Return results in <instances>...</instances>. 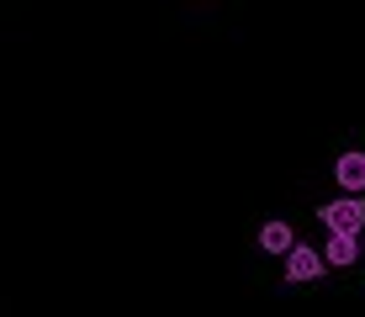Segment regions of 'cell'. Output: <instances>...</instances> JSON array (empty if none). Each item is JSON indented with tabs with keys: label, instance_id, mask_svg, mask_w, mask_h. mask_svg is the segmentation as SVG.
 Wrapping results in <instances>:
<instances>
[{
	"label": "cell",
	"instance_id": "6da1fadb",
	"mask_svg": "<svg viewBox=\"0 0 365 317\" xmlns=\"http://www.w3.org/2000/svg\"><path fill=\"white\" fill-rule=\"evenodd\" d=\"M318 217H323V227H329V233H349V238H360V233H365V201H360V196L329 201Z\"/></svg>",
	"mask_w": 365,
	"mask_h": 317
},
{
	"label": "cell",
	"instance_id": "7a4b0ae2",
	"mask_svg": "<svg viewBox=\"0 0 365 317\" xmlns=\"http://www.w3.org/2000/svg\"><path fill=\"white\" fill-rule=\"evenodd\" d=\"M329 270V264H323V254L318 249H307V244H292L286 249V281H318V275Z\"/></svg>",
	"mask_w": 365,
	"mask_h": 317
},
{
	"label": "cell",
	"instance_id": "3957f363",
	"mask_svg": "<svg viewBox=\"0 0 365 317\" xmlns=\"http://www.w3.org/2000/svg\"><path fill=\"white\" fill-rule=\"evenodd\" d=\"M360 259V238H349V233H329V249H323V264H355Z\"/></svg>",
	"mask_w": 365,
	"mask_h": 317
},
{
	"label": "cell",
	"instance_id": "277c9868",
	"mask_svg": "<svg viewBox=\"0 0 365 317\" xmlns=\"http://www.w3.org/2000/svg\"><path fill=\"white\" fill-rule=\"evenodd\" d=\"M334 180L349 190V196H360L365 190V154H344L339 159V170H334Z\"/></svg>",
	"mask_w": 365,
	"mask_h": 317
},
{
	"label": "cell",
	"instance_id": "5b68a950",
	"mask_svg": "<svg viewBox=\"0 0 365 317\" xmlns=\"http://www.w3.org/2000/svg\"><path fill=\"white\" fill-rule=\"evenodd\" d=\"M292 244H297V233L286 222H265V227H259V249H265V254H286Z\"/></svg>",
	"mask_w": 365,
	"mask_h": 317
},
{
	"label": "cell",
	"instance_id": "8992f818",
	"mask_svg": "<svg viewBox=\"0 0 365 317\" xmlns=\"http://www.w3.org/2000/svg\"><path fill=\"white\" fill-rule=\"evenodd\" d=\"M360 254H365V233H360Z\"/></svg>",
	"mask_w": 365,
	"mask_h": 317
}]
</instances>
